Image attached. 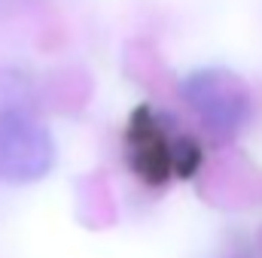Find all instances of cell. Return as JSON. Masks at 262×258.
<instances>
[{
  "instance_id": "obj_1",
  "label": "cell",
  "mask_w": 262,
  "mask_h": 258,
  "mask_svg": "<svg viewBox=\"0 0 262 258\" xmlns=\"http://www.w3.org/2000/svg\"><path fill=\"white\" fill-rule=\"evenodd\" d=\"M180 94L213 137H235L247 125L253 110L247 85L223 67H204L189 73L180 85Z\"/></svg>"
},
{
  "instance_id": "obj_2",
  "label": "cell",
  "mask_w": 262,
  "mask_h": 258,
  "mask_svg": "<svg viewBox=\"0 0 262 258\" xmlns=\"http://www.w3.org/2000/svg\"><path fill=\"white\" fill-rule=\"evenodd\" d=\"M55 164V143L46 125L25 110H0V179L34 183Z\"/></svg>"
},
{
  "instance_id": "obj_3",
  "label": "cell",
  "mask_w": 262,
  "mask_h": 258,
  "mask_svg": "<svg viewBox=\"0 0 262 258\" xmlns=\"http://www.w3.org/2000/svg\"><path fill=\"white\" fill-rule=\"evenodd\" d=\"M131 161L140 176L162 183L171 173H192L198 167V146L186 137L171 140V134L162 128V122L149 110H137L128 131Z\"/></svg>"
}]
</instances>
